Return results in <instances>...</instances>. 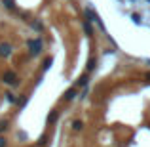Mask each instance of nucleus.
Listing matches in <instances>:
<instances>
[{
    "mask_svg": "<svg viewBox=\"0 0 150 147\" xmlns=\"http://www.w3.org/2000/svg\"><path fill=\"white\" fill-rule=\"evenodd\" d=\"M106 37L125 55L150 65V0H93Z\"/></svg>",
    "mask_w": 150,
    "mask_h": 147,
    "instance_id": "1",
    "label": "nucleus"
}]
</instances>
